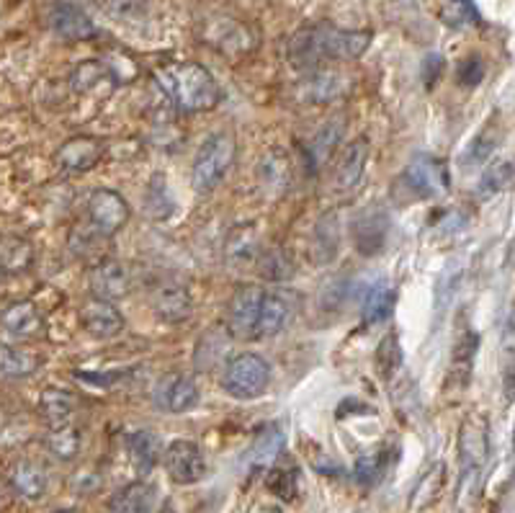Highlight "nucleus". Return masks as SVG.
<instances>
[{
	"label": "nucleus",
	"mask_w": 515,
	"mask_h": 513,
	"mask_svg": "<svg viewBox=\"0 0 515 513\" xmlns=\"http://www.w3.org/2000/svg\"><path fill=\"white\" fill-rule=\"evenodd\" d=\"M371 44V32H348L327 21L297 29L287 47L289 65L299 73H315L324 62L359 59Z\"/></svg>",
	"instance_id": "obj_1"
},
{
	"label": "nucleus",
	"mask_w": 515,
	"mask_h": 513,
	"mask_svg": "<svg viewBox=\"0 0 515 513\" xmlns=\"http://www.w3.org/2000/svg\"><path fill=\"white\" fill-rule=\"evenodd\" d=\"M155 86L173 109L186 114L214 109L219 101V86L214 76L196 62H171L157 68Z\"/></svg>",
	"instance_id": "obj_2"
},
{
	"label": "nucleus",
	"mask_w": 515,
	"mask_h": 513,
	"mask_svg": "<svg viewBox=\"0 0 515 513\" xmlns=\"http://www.w3.org/2000/svg\"><path fill=\"white\" fill-rule=\"evenodd\" d=\"M490 456V420L484 413H469L458 428V462H461V482L458 500L466 495H477L479 475Z\"/></svg>",
	"instance_id": "obj_3"
},
{
	"label": "nucleus",
	"mask_w": 515,
	"mask_h": 513,
	"mask_svg": "<svg viewBox=\"0 0 515 513\" xmlns=\"http://www.w3.org/2000/svg\"><path fill=\"white\" fill-rule=\"evenodd\" d=\"M235 152H237V142L232 132H217L211 134L209 140H204L193 160V189L199 194H209L217 189L235 163Z\"/></svg>",
	"instance_id": "obj_4"
},
{
	"label": "nucleus",
	"mask_w": 515,
	"mask_h": 513,
	"mask_svg": "<svg viewBox=\"0 0 515 513\" xmlns=\"http://www.w3.org/2000/svg\"><path fill=\"white\" fill-rule=\"evenodd\" d=\"M271 382V366L258 354H237L232 356L222 374V387L232 398L253 400L266 392Z\"/></svg>",
	"instance_id": "obj_5"
},
{
	"label": "nucleus",
	"mask_w": 515,
	"mask_h": 513,
	"mask_svg": "<svg viewBox=\"0 0 515 513\" xmlns=\"http://www.w3.org/2000/svg\"><path fill=\"white\" fill-rule=\"evenodd\" d=\"M163 464L175 485H193L207 475V459L201 454L199 444H193L189 438L171 441L163 454Z\"/></svg>",
	"instance_id": "obj_6"
},
{
	"label": "nucleus",
	"mask_w": 515,
	"mask_h": 513,
	"mask_svg": "<svg viewBox=\"0 0 515 513\" xmlns=\"http://www.w3.org/2000/svg\"><path fill=\"white\" fill-rule=\"evenodd\" d=\"M88 220L101 238H111L129 222V204L111 189H96L88 196Z\"/></svg>",
	"instance_id": "obj_7"
},
{
	"label": "nucleus",
	"mask_w": 515,
	"mask_h": 513,
	"mask_svg": "<svg viewBox=\"0 0 515 513\" xmlns=\"http://www.w3.org/2000/svg\"><path fill=\"white\" fill-rule=\"evenodd\" d=\"M402 181L418 199H431L448 191V168L433 155H415L413 163L404 168Z\"/></svg>",
	"instance_id": "obj_8"
},
{
	"label": "nucleus",
	"mask_w": 515,
	"mask_h": 513,
	"mask_svg": "<svg viewBox=\"0 0 515 513\" xmlns=\"http://www.w3.org/2000/svg\"><path fill=\"white\" fill-rule=\"evenodd\" d=\"M263 292H266V289H261V286L245 284L232 294L227 310V323L229 333H232L235 338H243V341L255 338Z\"/></svg>",
	"instance_id": "obj_9"
},
{
	"label": "nucleus",
	"mask_w": 515,
	"mask_h": 513,
	"mask_svg": "<svg viewBox=\"0 0 515 513\" xmlns=\"http://www.w3.org/2000/svg\"><path fill=\"white\" fill-rule=\"evenodd\" d=\"M88 284L96 300L103 302H119L132 292V274L116 258H101L96 266L91 268Z\"/></svg>",
	"instance_id": "obj_10"
},
{
	"label": "nucleus",
	"mask_w": 515,
	"mask_h": 513,
	"mask_svg": "<svg viewBox=\"0 0 515 513\" xmlns=\"http://www.w3.org/2000/svg\"><path fill=\"white\" fill-rule=\"evenodd\" d=\"M204 41L227 58H240L253 50V34L245 23L235 19H214L207 23Z\"/></svg>",
	"instance_id": "obj_11"
},
{
	"label": "nucleus",
	"mask_w": 515,
	"mask_h": 513,
	"mask_svg": "<svg viewBox=\"0 0 515 513\" xmlns=\"http://www.w3.org/2000/svg\"><path fill=\"white\" fill-rule=\"evenodd\" d=\"M49 29L65 41H85L96 37V23L75 3H55L47 14Z\"/></svg>",
	"instance_id": "obj_12"
},
{
	"label": "nucleus",
	"mask_w": 515,
	"mask_h": 513,
	"mask_svg": "<svg viewBox=\"0 0 515 513\" xmlns=\"http://www.w3.org/2000/svg\"><path fill=\"white\" fill-rule=\"evenodd\" d=\"M155 405L165 413H186L199 400V387L189 374L163 377L155 387Z\"/></svg>",
	"instance_id": "obj_13"
},
{
	"label": "nucleus",
	"mask_w": 515,
	"mask_h": 513,
	"mask_svg": "<svg viewBox=\"0 0 515 513\" xmlns=\"http://www.w3.org/2000/svg\"><path fill=\"white\" fill-rule=\"evenodd\" d=\"M389 238V217L379 207H371L356 217L353 222V243L361 256H377L382 253Z\"/></svg>",
	"instance_id": "obj_14"
},
{
	"label": "nucleus",
	"mask_w": 515,
	"mask_h": 513,
	"mask_svg": "<svg viewBox=\"0 0 515 513\" xmlns=\"http://www.w3.org/2000/svg\"><path fill=\"white\" fill-rule=\"evenodd\" d=\"M103 142L98 137H73L58 150V166L65 173H88L103 158Z\"/></svg>",
	"instance_id": "obj_15"
},
{
	"label": "nucleus",
	"mask_w": 515,
	"mask_h": 513,
	"mask_svg": "<svg viewBox=\"0 0 515 513\" xmlns=\"http://www.w3.org/2000/svg\"><path fill=\"white\" fill-rule=\"evenodd\" d=\"M291 318H294V302L284 289L263 292L255 338H271V336L281 333L291 323Z\"/></svg>",
	"instance_id": "obj_16"
},
{
	"label": "nucleus",
	"mask_w": 515,
	"mask_h": 513,
	"mask_svg": "<svg viewBox=\"0 0 515 513\" xmlns=\"http://www.w3.org/2000/svg\"><path fill=\"white\" fill-rule=\"evenodd\" d=\"M80 323L93 338H114L116 333H121V328H124V318L114 307V302H103V300L93 297L83 304Z\"/></svg>",
	"instance_id": "obj_17"
},
{
	"label": "nucleus",
	"mask_w": 515,
	"mask_h": 513,
	"mask_svg": "<svg viewBox=\"0 0 515 513\" xmlns=\"http://www.w3.org/2000/svg\"><path fill=\"white\" fill-rule=\"evenodd\" d=\"M0 325L13 338H34L37 333H41L44 320L31 300H19L0 310Z\"/></svg>",
	"instance_id": "obj_18"
},
{
	"label": "nucleus",
	"mask_w": 515,
	"mask_h": 513,
	"mask_svg": "<svg viewBox=\"0 0 515 513\" xmlns=\"http://www.w3.org/2000/svg\"><path fill=\"white\" fill-rule=\"evenodd\" d=\"M258 253H261V235H258L253 222H243V225L232 228V232L227 235V243H225V258H227L229 266H255Z\"/></svg>",
	"instance_id": "obj_19"
},
{
	"label": "nucleus",
	"mask_w": 515,
	"mask_h": 513,
	"mask_svg": "<svg viewBox=\"0 0 515 513\" xmlns=\"http://www.w3.org/2000/svg\"><path fill=\"white\" fill-rule=\"evenodd\" d=\"M116 77L111 73V68L106 62H98V59H85L80 62L73 76H70V86L73 91L80 95H91V94H109L114 88Z\"/></svg>",
	"instance_id": "obj_20"
},
{
	"label": "nucleus",
	"mask_w": 515,
	"mask_h": 513,
	"mask_svg": "<svg viewBox=\"0 0 515 513\" xmlns=\"http://www.w3.org/2000/svg\"><path fill=\"white\" fill-rule=\"evenodd\" d=\"M366 160H368V140L359 137L345 148L338 166H335V186L341 191H351L353 186H359Z\"/></svg>",
	"instance_id": "obj_21"
},
{
	"label": "nucleus",
	"mask_w": 515,
	"mask_h": 513,
	"mask_svg": "<svg viewBox=\"0 0 515 513\" xmlns=\"http://www.w3.org/2000/svg\"><path fill=\"white\" fill-rule=\"evenodd\" d=\"M191 292L183 284H163L155 292V312L165 323H181L191 315Z\"/></svg>",
	"instance_id": "obj_22"
},
{
	"label": "nucleus",
	"mask_w": 515,
	"mask_h": 513,
	"mask_svg": "<svg viewBox=\"0 0 515 513\" xmlns=\"http://www.w3.org/2000/svg\"><path fill=\"white\" fill-rule=\"evenodd\" d=\"M155 490L153 482H145V480H137L129 482L124 488H119L111 500H109V511L111 513H150L155 506Z\"/></svg>",
	"instance_id": "obj_23"
},
{
	"label": "nucleus",
	"mask_w": 515,
	"mask_h": 513,
	"mask_svg": "<svg viewBox=\"0 0 515 513\" xmlns=\"http://www.w3.org/2000/svg\"><path fill=\"white\" fill-rule=\"evenodd\" d=\"M8 485L13 493H19L21 498L26 500H39L41 495L47 493L49 488V477H47V470L39 467L37 462H16L13 470H11V477H8Z\"/></svg>",
	"instance_id": "obj_24"
},
{
	"label": "nucleus",
	"mask_w": 515,
	"mask_h": 513,
	"mask_svg": "<svg viewBox=\"0 0 515 513\" xmlns=\"http://www.w3.org/2000/svg\"><path fill=\"white\" fill-rule=\"evenodd\" d=\"M345 94V77L338 70H315L309 73L305 83H302V98L305 101H315V104H327L335 101L338 95Z\"/></svg>",
	"instance_id": "obj_25"
},
{
	"label": "nucleus",
	"mask_w": 515,
	"mask_h": 513,
	"mask_svg": "<svg viewBox=\"0 0 515 513\" xmlns=\"http://www.w3.org/2000/svg\"><path fill=\"white\" fill-rule=\"evenodd\" d=\"M39 413H41V418L49 423V428H58V426L70 423L73 413H75V398H73V392L59 390V387L41 390V395H39Z\"/></svg>",
	"instance_id": "obj_26"
},
{
	"label": "nucleus",
	"mask_w": 515,
	"mask_h": 513,
	"mask_svg": "<svg viewBox=\"0 0 515 513\" xmlns=\"http://www.w3.org/2000/svg\"><path fill=\"white\" fill-rule=\"evenodd\" d=\"M345 132V119L343 116H338V119H333V122H324L323 127L317 130V134L312 137V142H309V163L315 166V168H320L324 166L327 160H330V155L335 152V148L341 145V140H343Z\"/></svg>",
	"instance_id": "obj_27"
},
{
	"label": "nucleus",
	"mask_w": 515,
	"mask_h": 513,
	"mask_svg": "<svg viewBox=\"0 0 515 513\" xmlns=\"http://www.w3.org/2000/svg\"><path fill=\"white\" fill-rule=\"evenodd\" d=\"M34 264V248L23 238H0V276L23 274Z\"/></svg>",
	"instance_id": "obj_28"
},
{
	"label": "nucleus",
	"mask_w": 515,
	"mask_h": 513,
	"mask_svg": "<svg viewBox=\"0 0 515 513\" xmlns=\"http://www.w3.org/2000/svg\"><path fill=\"white\" fill-rule=\"evenodd\" d=\"M395 304H397V289L395 286L386 284V282L368 286L361 304L363 320L366 323H382L395 312Z\"/></svg>",
	"instance_id": "obj_29"
},
{
	"label": "nucleus",
	"mask_w": 515,
	"mask_h": 513,
	"mask_svg": "<svg viewBox=\"0 0 515 513\" xmlns=\"http://www.w3.org/2000/svg\"><path fill=\"white\" fill-rule=\"evenodd\" d=\"M39 364L41 362H39L34 351L0 341V377H8V380L29 377V374L37 372Z\"/></svg>",
	"instance_id": "obj_30"
},
{
	"label": "nucleus",
	"mask_w": 515,
	"mask_h": 513,
	"mask_svg": "<svg viewBox=\"0 0 515 513\" xmlns=\"http://www.w3.org/2000/svg\"><path fill=\"white\" fill-rule=\"evenodd\" d=\"M127 452L139 475H150L160 456V441L153 431H134L127 436Z\"/></svg>",
	"instance_id": "obj_31"
},
{
	"label": "nucleus",
	"mask_w": 515,
	"mask_h": 513,
	"mask_svg": "<svg viewBox=\"0 0 515 513\" xmlns=\"http://www.w3.org/2000/svg\"><path fill=\"white\" fill-rule=\"evenodd\" d=\"M258 176H261V189L266 191L268 196H279V194H284L289 186V160L287 155L281 150H271L261 160V166H258Z\"/></svg>",
	"instance_id": "obj_32"
},
{
	"label": "nucleus",
	"mask_w": 515,
	"mask_h": 513,
	"mask_svg": "<svg viewBox=\"0 0 515 513\" xmlns=\"http://www.w3.org/2000/svg\"><path fill=\"white\" fill-rule=\"evenodd\" d=\"M389 462H392V449L389 446H377V449L366 452V454L356 459V467H353L356 480L361 485H377L386 475Z\"/></svg>",
	"instance_id": "obj_33"
},
{
	"label": "nucleus",
	"mask_w": 515,
	"mask_h": 513,
	"mask_svg": "<svg viewBox=\"0 0 515 513\" xmlns=\"http://www.w3.org/2000/svg\"><path fill=\"white\" fill-rule=\"evenodd\" d=\"M284 434L279 428H266L261 436L253 441L248 452V464L250 467H271L284 449Z\"/></svg>",
	"instance_id": "obj_34"
},
{
	"label": "nucleus",
	"mask_w": 515,
	"mask_h": 513,
	"mask_svg": "<svg viewBox=\"0 0 515 513\" xmlns=\"http://www.w3.org/2000/svg\"><path fill=\"white\" fill-rule=\"evenodd\" d=\"M255 268L268 282H287L289 276L294 274V261L289 258V253L284 248H268V250L261 248Z\"/></svg>",
	"instance_id": "obj_35"
},
{
	"label": "nucleus",
	"mask_w": 515,
	"mask_h": 513,
	"mask_svg": "<svg viewBox=\"0 0 515 513\" xmlns=\"http://www.w3.org/2000/svg\"><path fill=\"white\" fill-rule=\"evenodd\" d=\"M80 446H83V436L73 423H65L58 428H49V436H47V449L52 454L62 459V462H70L80 454Z\"/></svg>",
	"instance_id": "obj_36"
},
{
	"label": "nucleus",
	"mask_w": 515,
	"mask_h": 513,
	"mask_svg": "<svg viewBox=\"0 0 515 513\" xmlns=\"http://www.w3.org/2000/svg\"><path fill=\"white\" fill-rule=\"evenodd\" d=\"M338 253V222L335 217H324L320 225L315 228V238H312V256L317 264H327L333 261Z\"/></svg>",
	"instance_id": "obj_37"
},
{
	"label": "nucleus",
	"mask_w": 515,
	"mask_h": 513,
	"mask_svg": "<svg viewBox=\"0 0 515 513\" xmlns=\"http://www.w3.org/2000/svg\"><path fill=\"white\" fill-rule=\"evenodd\" d=\"M374 364H377V372L382 380H389L402 364V348H400V338L397 333H386L374 354Z\"/></svg>",
	"instance_id": "obj_38"
},
{
	"label": "nucleus",
	"mask_w": 515,
	"mask_h": 513,
	"mask_svg": "<svg viewBox=\"0 0 515 513\" xmlns=\"http://www.w3.org/2000/svg\"><path fill=\"white\" fill-rule=\"evenodd\" d=\"M268 488L281 500H294L299 495V470L297 467H273L268 475Z\"/></svg>",
	"instance_id": "obj_39"
},
{
	"label": "nucleus",
	"mask_w": 515,
	"mask_h": 513,
	"mask_svg": "<svg viewBox=\"0 0 515 513\" xmlns=\"http://www.w3.org/2000/svg\"><path fill=\"white\" fill-rule=\"evenodd\" d=\"M443 477H446V467L436 464L428 475L420 480L418 488L413 490V508H422V506L433 503V498L439 495L440 485H443Z\"/></svg>",
	"instance_id": "obj_40"
},
{
	"label": "nucleus",
	"mask_w": 515,
	"mask_h": 513,
	"mask_svg": "<svg viewBox=\"0 0 515 513\" xmlns=\"http://www.w3.org/2000/svg\"><path fill=\"white\" fill-rule=\"evenodd\" d=\"M511 178H513V166H511V163H500L495 168H490V171L482 176L479 196H482V199L495 196V194H500L502 189H508Z\"/></svg>",
	"instance_id": "obj_41"
},
{
	"label": "nucleus",
	"mask_w": 515,
	"mask_h": 513,
	"mask_svg": "<svg viewBox=\"0 0 515 513\" xmlns=\"http://www.w3.org/2000/svg\"><path fill=\"white\" fill-rule=\"evenodd\" d=\"M101 5L116 21H137L147 14V0H103Z\"/></svg>",
	"instance_id": "obj_42"
},
{
	"label": "nucleus",
	"mask_w": 515,
	"mask_h": 513,
	"mask_svg": "<svg viewBox=\"0 0 515 513\" xmlns=\"http://www.w3.org/2000/svg\"><path fill=\"white\" fill-rule=\"evenodd\" d=\"M457 76H458V83H461L464 88H475L479 80L484 77V65H482V59L466 58L461 65H458Z\"/></svg>",
	"instance_id": "obj_43"
},
{
	"label": "nucleus",
	"mask_w": 515,
	"mask_h": 513,
	"mask_svg": "<svg viewBox=\"0 0 515 513\" xmlns=\"http://www.w3.org/2000/svg\"><path fill=\"white\" fill-rule=\"evenodd\" d=\"M420 73H422L425 86H428V88H433V83H436V80L440 77V73H443V58H440L439 52H431V55H425V59H422V68H420Z\"/></svg>",
	"instance_id": "obj_44"
},
{
	"label": "nucleus",
	"mask_w": 515,
	"mask_h": 513,
	"mask_svg": "<svg viewBox=\"0 0 515 513\" xmlns=\"http://www.w3.org/2000/svg\"><path fill=\"white\" fill-rule=\"evenodd\" d=\"M493 150H495V140H487V137L482 134V137L475 140L472 150H469V155H466V163H472V166L477 163L479 166V163H484V160L493 155Z\"/></svg>",
	"instance_id": "obj_45"
},
{
	"label": "nucleus",
	"mask_w": 515,
	"mask_h": 513,
	"mask_svg": "<svg viewBox=\"0 0 515 513\" xmlns=\"http://www.w3.org/2000/svg\"><path fill=\"white\" fill-rule=\"evenodd\" d=\"M448 3L458 5L461 16H464L466 21H472V23H479V21H482V16H479V8L475 5V0H448Z\"/></svg>",
	"instance_id": "obj_46"
},
{
	"label": "nucleus",
	"mask_w": 515,
	"mask_h": 513,
	"mask_svg": "<svg viewBox=\"0 0 515 513\" xmlns=\"http://www.w3.org/2000/svg\"><path fill=\"white\" fill-rule=\"evenodd\" d=\"M8 495H11V485H8V480L0 472V508L8 506Z\"/></svg>",
	"instance_id": "obj_47"
},
{
	"label": "nucleus",
	"mask_w": 515,
	"mask_h": 513,
	"mask_svg": "<svg viewBox=\"0 0 515 513\" xmlns=\"http://www.w3.org/2000/svg\"><path fill=\"white\" fill-rule=\"evenodd\" d=\"M157 513H178V511L173 508L171 503H165V506H163V508H160V511H157Z\"/></svg>",
	"instance_id": "obj_48"
},
{
	"label": "nucleus",
	"mask_w": 515,
	"mask_h": 513,
	"mask_svg": "<svg viewBox=\"0 0 515 513\" xmlns=\"http://www.w3.org/2000/svg\"><path fill=\"white\" fill-rule=\"evenodd\" d=\"M58 513H75V511H58Z\"/></svg>",
	"instance_id": "obj_49"
}]
</instances>
